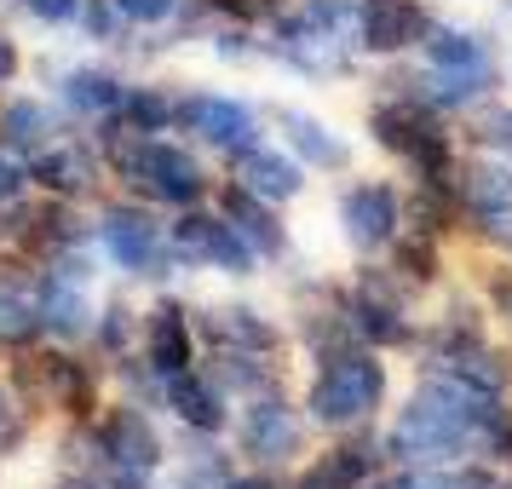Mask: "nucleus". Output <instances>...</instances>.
I'll return each instance as SVG.
<instances>
[{
  "instance_id": "nucleus-32",
  "label": "nucleus",
  "mask_w": 512,
  "mask_h": 489,
  "mask_svg": "<svg viewBox=\"0 0 512 489\" xmlns=\"http://www.w3.org/2000/svg\"><path fill=\"white\" fill-rule=\"evenodd\" d=\"M397 277H415V282H432L438 277V248H432V236H409L403 248H397Z\"/></svg>"
},
{
  "instance_id": "nucleus-11",
  "label": "nucleus",
  "mask_w": 512,
  "mask_h": 489,
  "mask_svg": "<svg viewBox=\"0 0 512 489\" xmlns=\"http://www.w3.org/2000/svg\"><path fill=\"white\" fill-rule=\"evenodd\" d=\"M236 438H242V449H248L254 461H282V455H300V420H294V409H288L277 392H259L254 403H248Z\"/></svg>"
},
{
  "instance_id": "nucleus-29",
  "label": "nucleus",
  "mask_w": 512,
  "mask_h": 489,
  "mask_svg": "<svg viewBox=\"0 0 512 489\" xmlns=\"http://www.w3.org/2000/svg\"><path fill=\"white\" fill-rule=\"evenodd\" d=\"M64 98H70L75 110H87V116H116L127 87H121L116 75H104V70H70L64 75Z\"/></svg>"
},
{
  "instance_id": "nucleus-31",
  "label": "nucleus",
  "mask_w": 512,
  "mask_h": 489,
  "mask_svg": "<svg viewBox=\"0 0 512 489\" xmlns=\"http://www.w3.org/2000/svg\"><path fill=\"white\" fill-rule=\"evenodd\" d=\"M121 121L133 133H162L167 121H173V98H162L156 87H133V93L121 98Z\"/></svg>"
},
{
  "instance_id": "nucleus-47",
  "label": "nucleus",
  "mask_w": 512,
  "mask_h": 489,
  "mask_svg": "<svg viewBox=\"0 0 512 489\" xmlns=\"http://www.w3.org/2000/svg\"><path fill=\"white\" fill-rule=\"evenodd\" d=\"M225 489H277V484H271V478H231Z\"/></svg>"
},
{
  "instance_id": "nucleus-25",
  "label": "nucleus",
  "mask_w": 512,
  "mask_h": 489,
  "mask_svg": "<svg viewBox=\"0 0 512 489\" xmlns=\"http://www.w3.org/2000/svg\"><path fill=\"white\" fill-rule=\"evenodd\" d=\"M35 328H41V282L29 271H6L0 277V340L24 346L35 340Z\"/></svg>"
},
{
  "instance_id": "nucleus-14",
  "label": "nucleus",
  "mask_w": 512,
  "mask_h": 489,
  "mask_svg": "<svg viewBox=\"0 0 512 489\" xmlns=\"http://www.w3.org/2000/svg\"><path fill=\"white\" fill-rule=\"evenodd\" d=\"M29 392H41L47 403H58L64 415H87L93 409V374L70 363V357H29L24 369H18Z\"/></svg>"
},
{
  "instance_id": "nucleus-18",
  "label": "nucleus",
  "mask_w": 512,
  "mask_h": 489,
  "mask_svg": "<svg viewBox=\"0 0 512 489\" xmlns=\"http://www.w3.org/2000/svg\"><path fill=\"white\" fill-rule=\"evenodd\" d=\"M41 328L58 334V340H75V334H87L93 328V311H87V288L75 271H47L41 277Z\"/></svg>"
},
{
  "instance_id": "nucleus-5",
  "label": "nucleus",
  "mask_w": 512,
  "mask_h": 489,
  "mask_svg": "<svg viewBox=\"0 0 512 489\" xmlns=\"http://www.w3.org/2000/svg\"><path fill=\"white\" fill-rule=\"evenodd\" d=\"M167 242H173V254L185 259V265H219V271H231V277H248V265H254V248L242 242V231H236L225 213H219V219L185 213Z\"/></svg>"
},
{
  "instance_id": "nucleus-15",
  "label": "nucleus",
  "mask_w": 512,
  "mask_h": 489,
  "mask_svg": "<svg viewBox=\"0 0 512 489\" xmlns=\"http://www.w3.org/2000/svg\"><path fill=\"white\" fill-rule=\"evenodd\" d=\"M346 311H351L357 340H374V346H403V340H409L403 305H397V294H392L380 277H363V282H357V300H351Z\"/></svg>"
},
{
  "instance_id": "nucleus-39",
  "label": "nucleus",
  "mask_w": 512,
  "mask_h": 489,
  "mask_svg": "<svg viewBox=\"0 0 512 489\" xmlns=\"http://www.w3.org/2000/svg\"><path fill=\"white\" fill-rule=\"evenodd\" d=\"M484 144H495V150H507V156H512V104L484 121Z\"/></svg>"
},
{
  "instance_id": "nucleus-9",
  "label": "nucleus",
  "mask_w": 512,
  "mask_h": 489,
  "mask_svg": "<svg viewBox=\"0 0 512 489\" xmlns=\"http://www.w3.org/2000/svg\"><path fill=\"white\" fill-rule=\"evenodd\" d=\"M104 248L116 259L121 271H139V277H167L173 265V242H167L144 213H127V208H110L104 213Z\"/></svg>"
},
{
  "instance_id": "nucleus-48",
  "label": "nucleus",
  "mask_w": 512,
  "mask_h": 489,
  "mask_svg": "<svg viewBox=\"0 0 512 489\" xmlns=\"http://www.w3.org/2000/svg\"><path fill=\"white\" fill-rule=\"evenodd\" d=\"M507 248H512V231H507Z\"/></svg>"
},
{
  "instance_id": "nucleus-45",
  "label": "nucleus",
  "mask_w": 512,
  "mask_h": 489,
  "mask_svg": "<svg viewBox=\"0 0 512 489\" xmlns=\"http://www.w3.org/2000/svg\"><path fill=\"white\" fill-rule=\"evenodd\" d=\"M52 489H104L98 478H87V472H70V478H58Z\"/></svg>"
},
{
  "instance_id": "nucleus-26",
  "label": "nucleus",
  "mask_w": 512,
  "mask_h": 489,
  "mask_svg": "<svg viewBox=\"0 0 512 489\" xmlns=\"http://www.w3.org/2000/svg\"><path fill=\"white\" fill-rule=\"evenodd\" d=\"M369 472H374L369 443H340V449H328V455H317V461L305 466L294 489H363Z\"/></svg>"
},
{
  "instance_id": "nucleus-37",
  "label": "nucleus",
  "mask_w": 512,
  "mask_h": 489,
  "mask_svg": "<svg viewBox=\"0 0 512 489\" xmlns=\"http://www.w3.org/2000/svg\"><path fill=\"white\" fill-rule=\"evenodd\" d=\"M29 18H41V24H70L75 12H81V0H18Z\"/></svg>"
},
{
  "instance_id": "nucleus-27",
  "label": "nucleus",
  "mask_w": 512,
  "mask_h": 489,
  "mask_svg": "<svg viewBox=\"0 0 512 489\" xmlns=\"http://www.w3.org/2000/svg\"><path fill=\"white\" fill-rule=\"evenodd\" d=\"M495 87V64H472V70H432L420 81V98L438 110H466Z\"/></svg>"
},
{
  "instance_id": "nucleus-44",
  "label": "nucleus",
  "mask_w": 512,
  "mask_h": 489,
  "mask_svg": "<svg viewBox=\"0 0 512 489\" xmlns=\"http://www.w3.org/2000/svg\"><path fill=\"white\" fill-rule=\"evenodd\" d=\"M121 334H127V311H110V323H104V340H110V346H121Z\"/></svg>"
},
{
  "instance_id": "nucleus-1",
  "label": "nucleus",
  "mask_w": 512,
  "mask_h": 489,
  "mask_svg": "<svg viewBox=\"0 0 512 489\" xmlns=\"http://www.w3.org/2000/svg\"><path fill=\"white\" fill-rule=\"evenodd\" d=\"M104 139H110L116 173L127 179V185H139L144 196L173 202V208H196V202H202L208 179H202L196 156H185L179 144H162V139H150V133H133L127 121H121V127H110Z\"/></svg>"
},
{
  "instance_id": "nucleus-2",
  "label": "nucleus",
  "mask_w": 512,
  "mask_h": 489,
  "mask_svg": "<svg viewBox=\"0 0 512 489\" xmlns=\"http://www.w3.org/2000/svg\"><path fill=\"white\" fill-rule=\"evenodd\" d=\"M380 397H386V363H374L363 346H340L323 357L305 409L317 426H363L380 409Z\"/></svg>"
},
{
  "instance_id": "nucleus-7",
  "label": "nucleus",
  "mask_w": 512,
  "mask_h": 489,
  "mask_svg": "<svg viewBox=\"0 0 512 489\" xmlns=\"http://www.w3.org/2000/svg\"><path fill=\"white\" fill-rule=\"evenodd\" d=\"M173 121L196 139H208L213 150H231V156H242L254 144V110L236 104V98H213V93L173 98Z\"/></svg>"
},
{
  "instance_id": "nucleus-42",
  "label": "nucleus",
  "mask_w": 512,
  "mask_h": 489,
  "mask_svg": "<svg viewBox=\"0 0 512 489\" xmlns=\"http://www.w3.org/2000/svg\"><path fill=\"white\" fill-rule=\"evenodd\" d=\"M213 6H225L236 18H265V12H277V0H213Z\"/></svg>"
},
{
  "instance_id": "nucleus-40",
  "label": "nucleus",
  "mask_w": 512,
  "mask_h": 489,
  "mask_svg": "<svg viewBox=\"0 0 512 489\" xmlns=\"http://www.w3.org/2000/svg\"><path fill=\"white\" fill-rule=\"evenodd\" d=\"M489 300H495V311L512 323V271H495V277H489Z\"/></svg>"
},
{
  "instance_id": "nucleus-38",
  "label": "nucleus",
  "mask_w": 512,
  "mask_h": 489,
  "mask_svg": "<svg viewBox=\"0 0 512 489\" xmlns=\"http://www.w3.org/2000/svg\"><path fill=\"white\" fill-rule=\"evenodd\" d=\"M24 167L12 162V150H0V208H6V202H12V196H18V190H24Z\"/></svg>"
},
{
  "instance_id": "nucleus-16",
  "label": "nucleus",
  "mask_w": 512,
  "mask_h": 489,
  "mask_svg": "<svg viewBox=\"0 0 512 489\" xmlns=\"http://www.w3.org/2000/svg\"><path fill=\"white\" fill-rule=\"evenodd\" d=\"M35 179H41V190H52L58 202H70V196H87V190L98 185V156L87 150V144L75 139H52L41 156H35Z\"/></svg>"
},
{
  "instance_id": "nucleus-17",
  "label": "nucleus",
  "mask_w": 512,
  "mask_h": 489,
  "mask_svg": "<svg viewBox=\"0 0 512 489\" xmlns=\"http://www.w3.org/2000/svg\"><path fill=\"white\" fill-rule=\"evenodd\" d=\"M236 185L265 196V202H294L305 190V179H300V162H294V156L265 150V144H248V150L236 156Z\"/></svg>"
},
{
  "instance_id": "nucleus-8",
  "label": "nucleus",
  "mask_w": 512,
  "mask_h": 489,
  "mask_svg": "<svg viewBox=\"0 0 512 489\" xmlns=\"http://www.w3.org/2000/svg\"><path fill=\"white\" fill-rule=\"evenodd\" d=\"M397 225H403V202H397L392 185H351L340 196V231L357 254H374L397 242Z\"/></svg>"
},
{
  "instance_id": "nucleus-12",
  "label": "nucleus",
  "mask_w": 512,
  "mask_h": 489,
  "mask_svg": "<svg viewBox=\"0 0 512 489\" xmlns=\"http://www.w3.org/2000/svg\"><path fill=\"white\" fill-rule=\"evenodd\" d=\"M415 35H426L415 0H357V47L363 52H403Z\"/></svg>"
},
{
  "instance_id": "nucleus-23",
  "label": "nucleus",
  "mask_w": 512,
  "mask_h": 489,
  "mask_svg": "<svg viewBox=\"0 0 512 489\" xmlns=\"http://www.w3.org/2000/svg\"><path fill=\"white\" fill-rule=\"evenodd\" d=\"M167 403H173V415L185 420L190 432H219L225 426V397H219V386L208 374L196 369L167 374Z\"/></svg>"
},
{
  "instance_id": "nucleus-35",
  "label": "nucleus",
  "mask_w": 512,
  "mask_h": 489,
  "mask_svg": "<svg viewBox=\"0 0 512 489\" xmlns=\"http://www.w3.org/2000/svg\"><path fill=\"white\" fill-rule=\"evenodd\" d=\"M415 489H495V478L478 466H461V472H420Z\"/></svg>"
},
{
  "instance_id": "nucleus-6",
  "label": "nucleus",
  "mask_w": 512,
  "mask_h": 489,
  "mask_svg": "<svg viewBox=\"0 0 512 489\" xmlns=\"http://www.w3.org/2000/svg\"><path fill=\"white\" fill-rule=\"evenodd\" d=\"M472 432L466 426H455V420L443 415V409H432V403H409L403 415H397L392 426V455H403V461H455V455H466L472 449Z\"/></svg>"
},
{
  "instance_id": "nucleus-34",
  "label": "nucleus",
  "mask_w": 512,
  "mask_h": 489,
  "mask_svg": "<svg viewBox=\"0 0 512 489\" xmlns=\"http://www.w3.org/2000/svg\"><path fill=\"white\" fill-rule=\"evenodd\" d=\"M75 18H81V29H93V41H121V18H127V12L110 6V0H87Z\"/></svg>"
},
{
  "instance_id": "nucleus-22",
  "label": "nucleus",
  "mask_w": 512,
  "mask_h": 489,
  "mask_svg": "<svg viewBox=\"0 0 512 489\" xmlns=\"http://www.w3.org/2000/svg\"><path fill=\"white\" fill-rule=\"evenodd\" d=\"M144 363H150V374H162V380L190 369V323L173 300L156 305L150 323H144Z\"/></svg>"
},
{
  "instance_id": "nucleus-21",
  "label": "nucleus",
  "mask_w": 512,
  "mask_h": 489,
  "mask_svg": "<svg viewBox=\"0 0 512 489\" xmlns=\"http://www.w3.org/2000/svg\"><path fill=\"white\" fill-rule=\"evenodd\" d=\"M202 328L213 334L219 351H254V357L277 351V328H271V317H259L254 305H213Z\"/></svg>"
},
{
  "instance_id": "nucleus-41",
  "label": "nucleus",
  "mask_w": 512,
  "mask_h": 489,
  "mask_svg": "<svg viewBox=\"0 0 512 489\" xmlns=\"http://www.w3.org/2000/svg\"><path fill=\"white\" fill-rule=\"evenodd\" d=\"M225 484H231V478H225V472H219L213 461H202V466H196V472L185 478V489H225Z\"/></svg>"
},
{
  "instance_id": "nucleus-24",
  "label": "nucleus",
  "mask_w": 512,
  "mask_h": 489,
  "mask_svg": "<svg viewBox=\"0 0 512 489\" xmlns=\"http://www.w3.org/2000/svg\"><path fill=\"white\" fill-rule=\"evenodd\" d=\"M277 121H282V133H288V144H294V150H300L311 167H323V173H340V167L351 162L346 139H340L328 121L305 116V110H277Z\"/></svg>"
},
{
  "instance_id": "nucleus-10",
  "label": "nucleus",
  "mask_w": 512,
  "mask_h": 489,
  "mask_svg": "<svg viewBox=\"0 0 512 489\" xmlns=\"http://www.w3.org/2000/svg\"><path fill=\"white\" fill-rule=\"evenodd\" d=\"M271 52L282 64H294L300 75H346V41H334L328 29H317L305 12H288L271 35Z\"/></svg>"
},
{
  "instance_id": "nucleus-20",
  "label": "nucleus",
  "mask_w": 512,
  "mask_h": 489,
  "mask_svg": "<svg viewBox=\"0 0 512 489\" xmlns=\"http://www.w3.org/2000/svg\"><path fill=\"white\" fill-rule=\"evenodd\" d=\"M461 202L478 213V219H489V225L512 219V167L501 162V156L466 162L461 167Z\"/></svg>"
},
{
  "instance_id": "nucleus-3",
  "label": "nucleus",
  "mask_w": 512,
  "mask_h": 489,
  "mask_svg": "<svg viewBox=\"0 0 512 489\" xmlns=\"http://www.w3.org/2000/svg\"><path fill=\"white\" fill-rule=\"evenodd\" d=\"M374 139L409 167H420V179H449V139L438 133V121L426 116V104H380L374 110Z\"/></svg>"
},
{
  "instance_id": "nucleus-30",
  "label": "nucleus",
  "mask_w": 512,
  "mask_h": 489,
  "mask_svg": "<svg viewBox=\"0 0 512 489\" xmlns=\"http://www.w3.org/2000/svg\"><path fill=\"white\" fill-rule=\"evenodd\" d=\"M426 58H432V70H472V64H489L484 41H472L466 29H443V24H426Z\"/></svg>"
},
{
  "instance_id": "nucleus-43",
  "label": "nucleus",
  "mask_w": 512,
  "mask_h": 489,
  "mask_svg": "<svg viewBox=\"0 0 512 489\" xmlns=\"http://www.w3.org/2000/svg\"><path fill=\"white\" fill-rule=\"evenodd\" d=\"M12 70H18V47H12V41H6V35H0V87H6V81H12Z\"/></svg>"
},
{
  "instance_id": "nucleus-4",
  "label": "nucleus",
  "mask_w": 512,
  "mask_h": 489,
  "mask_svg": "<svg viewBox=\"0 0 512 489\" xmlns=\"http://www.w3.org/2000/svg\"><path fill=\"white\" fill-rule=\"evenodd\" d=\"M426 374H455L466 386H484V392H501L507 380V363L489 351V340L472 323H443L432 351H426Z\"/></svg>"
},
{
  "instance_id": "nucleus-28",
  "label": "nucleus",
  "mask_w": 512,
  "mask_h": 489,
  "mask_svg": "<svg viewBox=\"0 0 512 489\" xmlns=\"http://www.w3.org/2000/svg\"><path fill=\"white\" fill-rule=\"evenodd\" d=\"M0 139H6V150L41 156L52 144V116L41 110V98H12V104L0 110Z\"/></svg>"
},
{
  "instance_id": "nucleus-19",
  "label": "nucleus",
  "mask_w": 512,
  "mask_h": 489,
  "mask_svg": "<svg viewBox=\"0 0 512 489\" xmlns=\"http://www.w3.org/2000/svg\"><path fill=\"white\" fill-rule=\"evenodd\" d=\"M219 208H225V219L242 231V242H248L254 254H271V259H277L282 248H288V231H282V219L271 213L277 202H265V196H254V190L231 185L225 196H219Z\"/></svg>"
},
{
  "instance_id": "nucleus-13",
  "label": "nucleus",
  "mask_w": 512,
  "mask_h": 489,
  "mask_svg": "<svg viewBox=\"0 0 512 489\" xmlns=\"http://www.w3.org/2000/svg\"><path fill=\"white\" fill-rule=\"evenodd\" d=\"M98 449H104V461L133 466V472H156V461H162V438L139 409H110L98 426Z\"/></svg>"
},
{
  "instance_id": "nucleus-36",
  "label": "nucleus",
  "mask_w": 512,
  "mask_h": 489,
  "mask_svg": "<svg viewBox=\"0 0 512 489\" xmlns=\"http://www.w3.org/2000/svg\"><path fill=\"white\" fill-rule=\"evenodd\" d=\"M116 6L133 24H167V18L179 12V0H116Z\"/></svg>"
},
{
  "instance_id": "nucleus-46",
  "label": "nucleus",
  "mask_w": 512,
  "mask_h": 489,
  "mask_svg": "<svg viewBox=\"0 0 512 489\" xmlns=\"http://www.w3.org/2000/svg\"><path fill=\"white\" fill-rule=\"evenodd\" d=\"M363 489H415V478H374V484H363Z\"/></svg>"
},
{
  "instance_id": "nucleus-33",
  "label": "nucleus",
  "mask_w": 512,
  "mask_h": 489,
  "mask_svg": "<svg viewBox=\"0 0 512 489\" xmlns=\"http://www.w3.org/2000/svg\"><path fill=\"white\" fill-rule=\"evenodd\" d=\"M29 438V415H24V403L12 392H0V455H18Z\"/></svg>"
}]
</instances>
